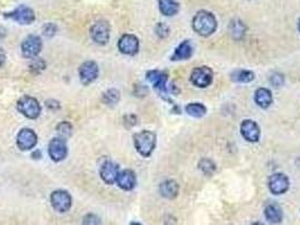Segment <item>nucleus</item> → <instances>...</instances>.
Here are the masks:
<instances>
[{"mask_svg":"<svg viewBox=\"0 0 300 225\" xmlns=\"http://www.w3.org/2000/svg\"><path fill=\"white\" fill-rule=\"evenodd\" d=\"M192 26L196 34L201 36H210L217 29V19L212 12L207 10H200L193 17Z\"/></svg>","mask_w":300,"mask_h":225,"instance_id":"obj_1","label":"nucleus"},{"mask_svg":"<svg viewBox=\"0 0 300 225\" xmlns=\"http://www.w3.org/2000/svg\"><path fill=\"white\" fill-rule=\"evenodd\" d=\"M133 143L137 152L143 158H148L153 154L157 143V136L151 131H141L133 135Z\"/></svg>","mask_w":300,"mask_h":225,"instance_id":"obj_2","label":"nucleus"},{"mask_svg":"<svg viewBox=\"0 0 300 225\" xmlns=\"http://www.w3.org/2000/svg\"><path fill=\"white\" fill-rule=\"evenodd\" d=\"M16 107L22 115L25 116L26 118H30V120L38 118L42 110L39 100L31 96H23L22 98H20L19 101H17Z\"/></svg>","mask_w":300,"mask_h":225,"instance_id":"obj_3","label":"nucleus"},{"mask_svg":"<svg viewBox=\"0 0 300 225\" xmlns=\"http://www.w3.org/2000/svg\"><path fill=\"white\" fill-rule=\"evenodd\" d=\"M147 79L151 85L154 86L155 90L158 91L160 96H163L164 99L168 101L169 98L167 97L168 95V89H167V79L168 74L165 71H159V70H151V71L147 72Z\"/></svg>","mask_w":300,"mask_h":225,"instance_id":"obj_4","label":"nucleus"},{"mask_svg":"<svg viewBox=\"0 0 300 225\" xmlns=\"http://www.w3.org/2000/svg\"><path fill=\"white\" fill-rule=\"evenodd\" d=\"M91 37L94 42L98 45H105L110 41V35H111V26L109 21L104 19L97 20L93 24L91 27Z\"/></svg>","mask_w":300,"mask_h":225,"instance_id":"obj_5","label":"nucleus"},{"mask_svg":"<svg viewBox=\"0 0 300 225\" xmlns=\"http://www.w3.org/2000/svg\"><path fill=\"white\" fill-rule=\"evenodd\" d=\"M43 42L42 38L38 35H29L23 43H22V54L26 59H35L38 58L42 51Z\"/></svg>","mask_w":300,"mask_h":225,"instance_id":"obj_6","label":"nucleus"},{"mask_svg":"<svg viewBox=\"0 0 300 225\" xmlns=\"http://www.w3.org/2000/svg\"><path fill=\"white\" fill-rule=\"evenodd\" d=\"M4 16L21 25H31L35 20L34 10L26 5H20L13 11L5 12Z\"/></svg>","mask_w":300,"mask_h":225,"instance_id":"obj_7","label":"nucleus"},{"mask_svg":"<svg viewBox=\"0 0 300 225\" xmlns=\"http://www.w3.org/2000/svg\"><path fill=\"white\" fill-rule=\"evenodd\" d=\"M50 202L53 210L59 212V213H66L71 209V205H73L71 195L67 191H64V189H58V191L53 192L50 196Z\"/></svg>","mask_w":300,"mask_h":225,"instance_id":"obj_8","label":"nucleus"},{"mask_svg":"<svg viewBox=\"0 0 300 225\" xmlns=\"http://www.w3.org/2000/svg\"><path fill=\"white\" fill-rule=\"evenodd\" d=\"M78 72L80 82H82L84 86H88L98 78L100 69H98L97 63L94 62V61H86V62H84L80 65Z\"/></svg>","mask_w":300,"mask_h":225,"instance_id":"obj_9","label":"nucleus"},{"mask_svg":"<svg viewBox=\"0 0 300 225\" xmlns=\"http://www.w3.org/2000/svg\"><path fill=\"white\" fill-rule=\"evenodd\" d=\"M213 80V72L209 67H198L191 73V81L195 87L207 88Z\"/></svg>","mask_w":300,"mask_h":225,"instance_id":"obj_10","label":"nucleus"},{"mask_svg":"<svg viewBox=\"0 0 300 225\" xmlns=\"http://www.w3.org/2000/svg\"><path fill=\"white\" fill-rule=\"evenodd\" d=\"M49 156L55 162H60L65 160L68 156V147H67L66 140L61 138H55L50 141L48 149Z\"/></svg>","mask_w":300,"mask_h":225,"instance_id":"obj_11","label":"nucleus"},{"mask_svg":"<svg viewBox=\"0 0 300 225\" xmlns=\"http://www.w3.org/2000/svg\"><path fill=\"white\" fill-rule=\"evenodd\" d=\"M17 147L22 151H30L34 149L38 144V135L32 129H22L17 135Z\"/></svg>","mask_w":300,"mask_h":225,"instance_id":"obj_12","label":"nucleus"},{"mask_svg":"<svg viewBox=\"0 0 300 225\" xmlns=\"http://www.w3.org/2000/svg\"><path fill=\"white\" fill-rule=\"evenodd\" d=\"M119 51L125 55H134L139 51V39L133 34H124L118 42Z\"/></svg>","mask_w":300,"mask_h":225,"instance_id":"obj_13","label":"nucleus"},{"mask_svg":"<svg viewBox=\"0 0 300 225\" xmlns=\"http://www.w3.org/2000/svg\"><path fill=\"white\" fill-rule=\"evenodd\" d=\"M268 188L274 195H281L289 189V179L283 174H274L268 178Z\"/></svg>","mask_w":300,"mask_h":225,"instance_id":"obj_14","label":"nucleus"},{"mask_svg":"<svg viewBox=\"0 0 300 225\" xmlns=\"http://www.w3.org/2000/svg\"><path fill=\"white\" fill-rule=\"evenodd\" d=\"M119 173H120V167L112 161L104 162L100 169L101 178L106 185L115 184Z\"/></svg>","mask_w":300,"mask_h":225,"instance_id":"obj_15","label":"nucleus"},{"mask_svg":"<svg viewBox=\"0 0 300 225\" xmlns=\"http://www.w3.org/2000/svg\"><path fill=\"white\" fill-rule=\"evenodd\" d=\"M240 133L246 141L254 143L259 140L261 131H259L258 125L254 121L245 120L240 125Z\"/></svg>","mask_w":300,"mask_h":225,"instance_id":"obj_16","label":"nucleus"},{"mask_svg":"<svg viewBox=\"0 0 300 225\" xmlns=\"http://www.w3.org/2000/svg\"><path fill=\"white\" fill-rule=\"evenodd\" d=\"M115 183L121 189H123L125 192L132 191V189L136 187V184H137L136 174L130 169L120 171Z\"/></svg>","mask_w":300,"mask_h":225,"instance_id":"obj_17","label":"nucleus"},{"mask_svg":"<svg viewBox=\"0 0 300 225\" xmlns=\"http://www.w3.org/2000/svg\"><path fill=\"white\" fill-rule=\"evenodd\" d=\"M192 54H193V46L189 39H185L175 48L172 55V61L187 60L191 58Z\"/></svg>","mask_w":300,"mask_h":225,"instance_id":"obj_18","label":"nucleus"},{"mask_svg":"<svg viewBox=\"0 0 300 225\" xmlns=\"http://www.w3.org/2000/svg\"><path fill=\"white\" fill-rule=\"evenodd\" d=\"M159 192L162 194L163 197L168 198V200H173L178 194V185L175 180H165L164 183L160 184Z\"/></svg>","mask_w":300,"mask_h":225,"instance_id":"obj_19","label":"nucleus"},{"mask_svg":"<svg viewBox=\"0 0 300 225\" xmlns=\"http://www.w3.org/2000/svg\"><path fill=\"white\" fill-rule=\"evenodd\" d=\"M255 103H256L261 108H267L270 107L272 101H273V97H272V92L266 89V88H259V89L256 90L255 92Z\"/></svg>","mask_w":300,"mask_h":225,"instance_id":"obj_20","label":"nucleus"},{"mask_svg":"<svg viewBox=\"0 0 300 225\" xmlns=\"http://www.w3.org/2000/svg\"><path fill=\"white\" fill-rule=\"evenodd\" d=\"M264 215H265V219L268 222L272 224L280 223L282 218H283L281 207L276 204H268L264 210Z\"/></svg>","mask_w":300,"mask_h":225,"instance_id":"obj_21","label":"nucleus"},{"mask_svg":"<svg viewBox=\"0 0 300 225\" xmlns=\"http://www.w3.org/2000/svg\"><path fill=\"white\" fill-rule=\"evenodd\" d=\"M159 3V10L164 16H174L178 12L180 9V5L176 0H158Z\"/></svg>","mask_w":300,"mask_h":225,"instance_id":"obj_22","label":"nucleus"},{"mask_svg":"<svg viewBox=\"0 0 300 225\" xmlns=\"http://www.w3.org/2000/svg\"><path fill=\"white\" fill-rule=\"evenodd\" d=\"M246 26L245 24L241 21L240 19H234L231 20V23L229 25V30L231 36L235 39H240L245 36L246 34Z\"/></svg>","mask_w":300,"mask_h":225,"instance_id":"obj_23","label":"nucleus"},{"mask_svg":"<svg viewBox=\"0 0 300 225\" xmlns=\"http://www.w3.org/2000/svg\"><path fill=\"white\" fill-rule=\"evenodd\" d=\"M255 79V74L248 70H236L231 73V80L235 82H241V83H248L253 81Z\"/></svg>","mask_w":300,"mask_h":225,"instance_id":"obj_24","label":"nucleus"},{"mask_svg":"<svg viewBox=\"0 0 300 225\" xmlns=\"http://www.w3.org/2000/svg\"><path fill=\"white\" fill-rule=\"evenodd\" d=\"M185 112L192 117H203L207 114V108L205 106L200 103H191L185 107Z\"/></svg>","mask_w":300,"mask_h":225,"instance_id":"obj_25","label":"nucleus"},{"mask_svg":"<svg viewBox=\"0 0 300 225\" xmlns=\"http://www.w3.org/2000/svg\"><path fill=\"white\" fill-rule=\"evenodd\" d=\"M121 95L118 89H109L102 96V101L107 106H115L120 101Z\"/></svg>","mask_w":300,"mask_h":225,"instance_id":"obj_26","label":"nucleus"},{"mask_svg":"<svg viewBox=\"0 0 300 225\" xmlns=\"http://www.w3.org/2000/svg\"><path fill=\"white\" fill-rule=\"evenodd\" d=\"M199 169L202 171L205 176H212L214 171H216V165L212 160H210L208 158L201 159L199 162Z\"/></svg>","mask_w":300,"mask_h":225,"instance_id":"obj_27","label":"nucleus"},{"mask_svg":"<svg viewBox=\"0 0 300 225\" xmlns=\"http://www.w3.org/2000/svg\"><path fill=\"white\" fill-rule=\"evenodd\" d=\"M57 132L59 134V138L64 140L68 139L71 136V133H73V125L68 121L61 122L57 125Z\"/></svg>","mask_w":300,"mask_h":225,"instance_id":"obj_28","label":"nucleus"},{"mask_svg":"<svg viewBox=\"0 0 300 225\" xmlns=\"http://www.w3.org/2000/svg\"><path fill=\"white\" fill-rule=\"evenodd\" d=\"M46 67H47L46 61L40 58H35L33 59L32 63L30 64V71L32 74H40L46 70Z\"/></svg>","mask_w":300,"mask_h":225,"instance_id":"obj_29","label":"nucleus"},{"mask_svg":"<svg viewBox=\"0 0 300 225\" xmlns=\"http://www.w3.org/2000/svg\"><path fill=\"white\" fill-rule=\"evenodd\" d=\"M83 225H102V221L96 214L88 213L84 216Z\"/></svg>","mask_w":300,"mask_h":225,"instance_id":"obj_30","label":"nucleus"},{"mask_svg":"<svg viewBox=\"0 0 300 225\" xmlns=\"http://www.w3.org/2000/svg\"><path fill=\"white\" fill-rule=\"evenodd\" d=\"M155 32H156V34H157V36L159 38H166L169 35V27L166 24L158 23L157 25H156Z\"/></svg>","mask_w":300,"mask_h":225,"instance_id":"obj_31","label":"nucleus"},{"mask_svg":"<svg viewBox=\"0 0 300 225\" xmlns=\"http://www.w3.org/2000/svg\"><path fill=\"white\" fill-rule=\"evenodd\" d=\"M270 82H271V85L273 87L279 88V87H281L282 85H283L284 78H283V76H282L281 73L275 72V73H273L272 76L270 77Z\"/></svg>","mask_w":300,"mask_h":225,"instance_id":"obj_32","label":"nucleus"},{"mask_svg":"<svg viewBox=\"0 0 300 225\" xmlns=\"http://www.w3.org/2000/svg\"><path fill=\"white\" fill-rule=\"evenodd\" d=\"M57 32H58V27H57L56 24L48 23V24H46L43 26V34L46 35L47 37L55 36Z\"/></svg>","mask_w":300,"mask_h":225,"instance_id":"obj_33","label":"nucleus"},{"mask_svg":"<svg viewBox=\"0 0 300 225\" xmlns=\"http://www.w3.org/2000/svg\"><path fill=\"white\" fill-rule=\"evenodd\" d=\"M138 123V117L133 114H130V115L124 116V125L128 127H132L134 125H137Z\"/></svg>","mask_w":300,"mask_h":225,"instance_id":"obj_34","label":"nucleus"},{"mask_svg":"<svg viewBox=\"0 0 300 225\" xmlns=\"http://www.w3.org/2000/svg\"><path fill=\"white\" fill-rule=\"evenodd\" d=\"M46 106L50 110H53V112H57V110H59L61 108L60 103L56 99H48L46 101Z\"/></svg>","mask_w":300,"mask_h":225,"instance_id":"obj_35","label":"nucleus"},{"mask_svg":"<svg viewBox=\"0 0 300 225\" xmlns=\"http://www.w3.org/2000/svg\"><path fill=\"white\" fill-rule=\"evenodd\" d=\"M133 94L139 97H143L148 94V88L142 85H136L133 89Z\"/></svg>","mask_w":300,"mask_h":225,"instance_id":"obj_36","label":"nucleus"},{"mask_svg":"<svg viewBox=\"0 0 300 225\" xmlns=\"http://www.w3.org/2000/svg\"><path fill=\"white\" fill-rule=\"evenodd\" d=\"M5 62H6V53L2 47H0V67H3V65L5 64Z\"/></svg>","mask_w":300,"mask_h":225,"instance_id":"obj_37","label":"nucleus"},{"mask_svg":"<svg viewBox=\"0 0 300 225\" xmlns=\"http://www.w3.org/2000/svg\"><path fill=\"white\" fill-rule=\"evenodd\" d=\"M7 35V30L5 27H3V26H0V41L6 37Z\"/></svg>","mask_w":300,"mask_h":225,"instance_id":"obj_38","label":"nucleus"},{"mask_svg":"<svg viewBox=\"0 0 300 225\" xmlns=\"http://www.w3.org/2000/svg\"><path fill=\"white\" fill-rule=\"evenodd\" d=\"M32 158L33 159H40V158H42V152L40 151V150H35V151L32 153Z\"/></svg>","mask_w":300,"mask_h":225,"instance_id":"obj_39","label":"nucleus"},{"mask_svg":"<svg viewBox=\"0 0 300 225\" xmlns=\"http://www.w3.org/2000/svg\"><path fill=\"white\" fill-rule=\"evenodd\" d=\"M130 225H142V224L139 223V222H131V223H130Z\"/></svg>","mask_w":300,"mask_h":225,"instance_id":"obj_40","label":"nucleus"},{"mask_svg":"<svg viewBox=\"0 0 300 225\" xmlns=\"http://www.w3.org/2000/svg\"><path fill=\"white\" fill-rule=\"evenodd\" d=\"M298 29H299V32H300V19L298 21Z\"/></svg>","mask_w":300,"mask_h":225,"instance_id":"obj_41","label":"nucleus"},{"mask_svg":"<svg viewBox=\"0 0 300 225\" xmlns=\"http://www.w3.org/2000/svg\"><path fill=\"white\" fill-rule=\"evenodd\" d=\"M252 225H264V224H262V223H254Z\"/></svg>","mask_w":300,"mask_h":225,"instance_id":"obj_42","label":"nucleus"}]
</instances>
